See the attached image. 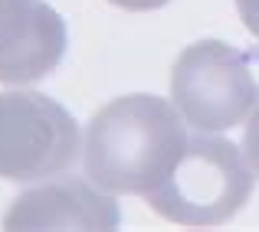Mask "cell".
<instances>
[{"instance_id": "obj_1", "label": "cell", "mask_w": 259, "mask_h": 232, "mask_svg": "<svg viewBox=\"0 0 259 232\" xmlns=\"http://www.w3.org/2000/svg\"><path fill=\"white\" fill-rule=\"evenodd\" d=\"M187 141L177 105L145 92L115 98L85 125V177L108 193L148 196L174 170Z\"/></svg>"}, {"instance_id": "obj_2", "label": "cell", "mask_w": 259, "mask_h": 232, "mask_svg": "<svg viewBox=\"0 0 259 232\" xmlns=\"http://www.w3.org/2000/svg\"><path fill=\"white\" fill-rule=\"evenodd\" d=\"M253 177L246 154L233 141L200 131L145 200L177 226H223L249 203Z\"/></svg>"}, {"instance_id": "obj_3", "label": "cell", "mask_w": 259, "mask_h": 232, "mask_svg": "<svg viewBox=\"0 0 259 232\" xmlns=\"http://www.w3.org/2000/svg\"><path fill=\"white\" fill-rule=\"evenodd\" d=\"M171 98L197 131H230L256 108L249 56L223 39H197L171 69Z\"/></svg>"}, {"instance_id": "obj_4", "label": "cell", "mask_w": 259, "mask_h": 232, "mask_svg": "<svg viewBox=\"0 0 259 232\" xmlns=\"http://www.w3.org/2000/svg\"><path fill=\"white\" fill-rule=\"evenodd\" d=\"M79 157V128L43 92L0 95V180L30 183L56 177Z\"/></svg>"}, {"instance_id": "obj_5", "label": "cell", "mask_w": 259, "mask_h": 232, "mask_svg": "<svg viewBox=\"0 0 259 232\" xmlns=\"http://www.w3.org/2000/svg\"><path fill=\"white\" fill-rule=\"evenodd\" d=\"M66 56V20L43 0H0V82L26 85Z\"/></svg>"}, {"instance_id": "obj_6", "label": "cell", "mask_w": 259, "mask_h": 232, "mask_svg": "<svg viewBox=\"0 0 259 232\" xmlns=\"http://www.w3.org/2000/svg\"><path fill=\"white\" fill-rule=\"evenodd\" d=\"M118 203L82 177H59L33 187L4 213V229H118Z\"/></svg>"}, {"instance_id": "obj_7", "label": "cell", "mask_w": 259, "mask_h": 232, "mask_svg": "<svg viewBox=\"0 0 259 232\" xmlns=\"http://www.w3.org/2000/svg\"><path fill=\"white\" fill-rule=\"evenodd\" d=\"M243 154H246L253 173L259 177V98H256V108L249 111V121H246V131H243Z\"/></svg>"}, {"instance_id": "obj_8", "label": "cell", "mask_w": 259, "mask_h": 232, "mask_svg": "<svg viewBox=\"0 0 259 232\" xmlns=\"http://www.w3.org/2000/svg\"><path fill=\"white\" fill-rule=\"evenodd\" d=\"M236 10H240L243 26L259 39V0H236Z\"/></svg>"}, {"instance_id": "obj_9", "label": "cell", "mask_w": 259, "mask_h": 232, "mask_svg": "<svg viewBox=\"0 0 259 232\" xmlns=\"http://www.w3.org/2000/svg\"><path fill=\"white\" fill-rule=\"evenodd\" d=\"M108 4L121 7V10H132V13H145V10H158V7L171 4V0H108Z\"/></svg>"}]
</instances>
